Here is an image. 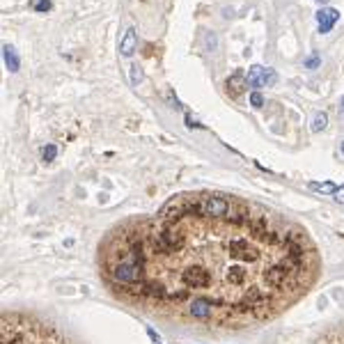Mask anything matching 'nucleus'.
Instances as JSON below:
<instances>
[{
	"label": "nucleus",
	"mask_w": 344,
	"mask_h": 344,
	"mask_svg": "<svg viewBox=\"0 0 344 344\" xmlns=\"http://www.w3.org/2000/svg\"><path fill=\"white\" fill-rule=\"evenodd\" d=\"M142 81V69L138 67V64H133V67H131V83H140Z\"/></svg>",
	"instance_id": "13"
},
{
	"label": "nucleus",
	"mask_w": 344,
	"mask_h": 344,
	"mask_svg": "<svg viewBox=\"0 0 344 344\" xmlns=\"http://www.w3.org/2000/svg\"><path fill=\"white\" fill-rule=\"evenodd\" d=\"M317 2H322V5H323V2H328V0H317Z\"/></svg>",
	"instance_id": "20"
},
{
	"label": "nucleus",
	"mask_w": 344,
	"mask_h": 344,
	"mask_svg": "<svg viewBox=\"0 0 344 344\" xmlns=\"http://www.w3.org/2000/svg\"><path fill=\"white\" fill-rule=\"evenodd\" d=\"M340 150H342V154H344V142H342V145H340Z\"/></svg>",
	"instance_id": "19"
},
{
	"label": "nucleus",
	"mask_w": 344,
	"mask_h": 344,
	"mask_svg": "<svg viewBox=\"0 0 344 344\" xmlns=\"http://www.w3.org/2000/svg\"><path fill=\"white\" fill-rule=\"evenodd\" d=\"M307 186L312 188V191H317V193H323V195H335L337 193V184H333V181H323V184H319V181H310Z\"/></svg>",
	"instance_id": "8"
},
{
	"label": "nucleus",
	"mask_w": 344,
	"mask_h": 344,
	"mask_svg": "<svg viewBox=\"0 0 344 344\" xmlns=\"http://www.w3.org/2000/svg\"><path fill=\"white\" fill-rule=\"evenodd\" d=\"M2 58H5V64H7V69L12 71V74H16V71L21 69V60H19L16 51H14V48H12L9 44L2 46Z\"/></svg>",
	"instance_id": "7"
},
{
	"label": "nucleus",
	"mask_w": 344,
	"mask_h": 344,
	"mask_svg": "<svg viewBox=\"0 0 344 344\" xmlns=\"http://www.w3.org/2000/svg\"><path fill=\"white\" fill-rule=\"evenodd\" d=\"M340 21V12L333 7H322L317 12V23H319V32L326 35V32L333 30V25Z\"/></svg>",
	"instance_id": "4"
},
{
	"label": "nucleus",
	"mask_w": 344,
	"mask_h": 344,
	"mask_svg": "<svg viewBox=\"0 0 344 344\" xmlns=\"http://www.w3.org/2000/svg\"><path fill=\"white\" fill-rule=\"evenodd\" d=\"M303 64H305V69H317L319 64H322V58H319L317 53H312V55H310V58L303 62Z\"/></svg>",
	"instance_id": "12"
},
{
	"label": "nucleus",
	"mask_w": 344,
	"mask_h": 344,
	"mask_svg": "<svg viewBox=\"0 0 344 344\" xmlns=\"http://www.w3.org/2000/svg\"><path fill=\"white\" fill-rule=\"evenodd\" d=\"M276 81H278V74L273 69H264L259 64H253V67L248 69V85L255 87L257 92H259V87H269Z\"/></svg>",
	"instance_id": "3"
},
{
	"label": "nucleus",
	"mask_w": 344,
	"mask_h": 344,
	"mask_svg": "<svg viewBox=\"0 0 344 344\" xmlns=\"http://www.w3.org/2000/svg\"><path fill=\"white\" fill-rule=\"evenodd\" d=\"M147 333H150V337H151V340H154V342H158V335H156V333H154V330H151V328H147Z\"/></svg>",
	"instance_id": "17"
},
{
	"label": "nucleus",
	"mask_w": 344,
	"mask_h": 344,
	"mask_svg": "<svg viewBox=\"0 0 344 344\" xmlns=\"http://www.w3.org/2000/svg\"><path fill=\"white\" fill-rule=\"evenodd\" d=\"M101 276L150 314L246 328L294 305L319 276L299 225L218 193L179 195L156 216L115 227L99 246Z\"/></svg>",
	"instance_id": "1"
},
{
	"label": "nucleus",
	"mask_w": 344,
	"mask_h": 344,
	"mask_svg": "<svg viewBox=\"0 0 344 344\" xmlns=\"http://www.w3.org/2000/svg\"><path fill=\"white\" fill-rule=\"evenodd\" d=\"M216 46H218V39L214 32H207V48L209 51H216Z\"/></svg>",
	"instance_id": "14"
},
{
	"label": "nucleus",
	"mask_w": 344,
	"mask_h": 344,
	"mask_svg": "<svg viewBox=\"0 0 344 344\" xmlns=\"http://www.w3.org/2000/svg\"><path fill=\"white\" fill-rule=\"evenodd\" d=\"M335 200H337V202H340V204H344V186H340V188H337Z\"/></svg>",
	"instance_id": "16"
},
{
	"label": "nucleus",
	"mask_w": 344,
	"mask_h": 344,
	"mask_svg": "<svg viewBox=\"0 0 344 344\" xmlns=\"http://www.w3.org/2000/svg\"><path fill=\"white\" fill-rule=\"evenodd\" d=\"M135 48H138V32H135V28H129L120 42V53L124 58H131L135 53Z\"/></svg>",
	"instance_id": "6"
},
{
	"label": "nucleus",
	"mask_w": 344,
	"mask_h": 344,
	"mask_svg": "<svg viewBox=\"0 0 344 344\" xmlns=\"http://www.w3.org/2000/svg\"><path fill=\"white\" fill-rule=\"evenodd\" d=\"M2 344H67L51 328L25 319H5L2 322Z\"/></svg>",
	"instance_id": "2"
},
{
	"label": "nucleus",
	"mask_w": 344,
	"mask_h": 344,
	"mask_svg": "<svg viewBox=\"0 0 344 344\" xmlns=\"http://www.w3.org/2000/svg\"><path fill=\"white\" fill-rule=\"evenodd\" d=\"M250 106H255V108H262V106H264V97H262V92H257V90H253V92H250Z\"/></svg>",
	"instance_id": "11"
},
{
	"label": "nucleus",
	"mask_w": 344,
	"mask_h": 344,
	"mask_svg": "<svg viewBox=\"0 0 344 344\" xmlns=\"http://www.w3.org/2000/svg\"><path fill=\"white\" fill-rule=\"evenodd\" d=\"M340 110H342V112H344V97H342V99H340Z\"/></svg>",
	"instance_id": "18"
},
{
	"label": "nucleus",
	"mask_w": 344,
	"mask_h": 344,
	"mask_svg": "<svg viewBox=\"0 0 344 344\" xmlns=\"http://www.w3.org/2000/svg\"><path fill=\"white\" fill-rule=\"evenodd\" d=\"M326 127H328V115H326V112H317L312 120V131L319 133V131H323Z\"/></svg>",
	"instance_id": "9"
},
{
	"label": "nucleus",
	"mask_w": 344,
	"mask_h": 344,
	"mask_svg": "<svg viewBox=\"0 0 344 344\" xmlns=\"http://www.w3.org/2000/svg\"><path fill=\"white\" fill-rule=\"evenodd\" d=\"M225 87H227V92H230L232 97H239L241 92H246V87H250V85H248V76L243 74V71H234V74L227 78Z\"/></svg>",
	"instance_id": "5"
},
{
	"label": "nucleus",
	"mask_w": 344,
	"mask_h": 344,
	"mask_svg": "<svg viewBox=\"0 0 344 344\" xmlns=\"http://www.w3.org/2000/svg\"><path fill=\"white\" fill-rule=\"evenodd\" d=\"M35 9H37V12H48V9H51V0H37V2H35Z\"/></svg>",
	"instance_id": "15"
},
{
	"label": "nucleus",
	"mask_w": 344,
	"mask_h": 344,
	"mask_svg": "<svg viewBox=\"0 0 344 344\" xmlns=\"http://www.w3.org/2000/svg\"><path fill=\"white\" fill-rule=\"evenodd\" d=\"M55 156H58V147L55 145H46L44 150H42V158L44 161H53Z\"/></svg>",
	"instance_id": "10"
}]
</instances>
